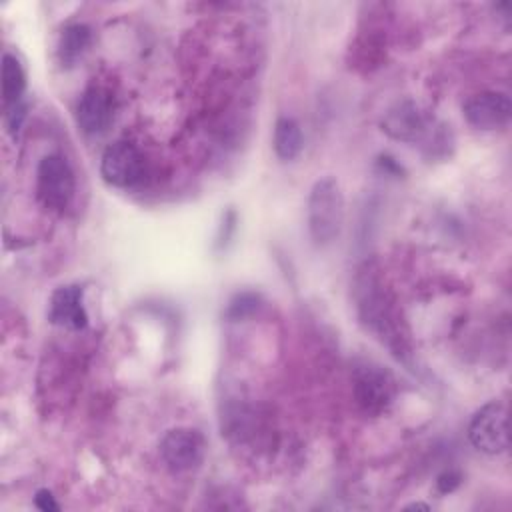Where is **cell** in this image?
Here are the masks:
<instances>
[{"mask_svg":"<svg viewBox=\"0 0 512 512\" xmlns=\"http://www.w3.org/2000/svg\"><path fill=\"white\" fill-rule=\"evenodd\" d=\"M352 290L362 326L386 346L398 362H408L412 356L410 332L380 266L376 262H364L356 272Z\"/></svg>","mask_w":512,"mask_h":512,"instance_id":"1","label":"cell"},{"mask_svg":"<svg viewBox=\"0 0 512 512\" xmlns=\"http://www.w3.org/2000/svg\"><path fill=\"white\" fill-rule=\"evenodd\" d=\"M306 222L314 244H332L344 228V194L336 178L324 176L310 188L306 202Z\"/></svg>","mask_w":512,"mask_h":512,"instance_id":"2","label":"cell"},{"mask_svg":"<svg viewBox=\"0 0 512 512\" xmlns=\"http://www.w3.org/2000/svg\"><path fill=\"white\" fill-rule=\"evenodd\" d=\"M76 192V180L70 164L60 154H48L40 160L36 170V196L40 204L62 214Z\"/></svg>","mask_w":512,"mask_h":512,"instance_id":"3","label":"cell"},{"mask_svg":"<svg viewBox=\"0 0 512 512\" xmlns=\"http://www.w3.org/2000/svg\"><path fill=\"white\" fill-rule=\"evenodd\" d=\"M352 390L358 408L366 416L384 414L396 394V382L388 370L378 364H360L352 376Z\"/></svg>","mask_w":512,"mask_h":512,"instance_id":"4","label":"cell"},{"mask_svg":"<svg viewBox=\"0 0 512 512\" xmlns=\"http://www.w3.org/2000/svg\"><path fill=\"white\" fill-rule=\"evenodd\" d=\"M468 438L478 452L496 456L508 448V410L504 402L484 404L470 420Z\"/></svg>","mask_w":512,"mask_h":512,"instance_id":"5","label":"cell"},{"mask_svg":"<svg viewBox=\"0 0 512 512\" xmlns=\"http://www.w3.org/2000/svg\"><path fill=\"white\" fill-rule=\"evenodd\" d=\"M100 174L110 186L132 188L144 176V156L134 144L118 140L104 150L100 160Z\"/></svg>","mask_w":512,"mask_h":512,"instance_id":"6","label":"cell"},{"mask_svg":"<svg viewBox=\"0 0 512 512\" xmlns=\"http://www.w3.org/2000/svg\"><path fill=\"white\" fill-rule=\"evenodd\" d=\"M206 440L194 428H172L160 440V456L172 472H190L204 460Z\"/></svg>","mask_w":512,"mask_h":512,"instance_id":"7","label":"cell"},{"mask_svg":"<svg viewBox=\"0 0 512 512\" xmlns=\"http://www.w3.org/2000/svg\"><path fill=\"white\" fill-rule=\"evenodd\" d=\"M462 112L470 126L478 130H496L508 124L512 104L504 92H480L464 102Z\"/></svg>","mask_w":512,"mask_h":512,"instance_id":"8","label":"cell"},{"mask_svg":"<svg viewBox=\"0 0 512 512\" xmlns=\"http://www.w3.org/2000/svg\"><path fill=\"white\" fill-rule=\"evenodd\" d=\"M380 126H382V132H386L390 138L402 140V142H416L428 130L424 114L410 100H404V102H398L396 106H392L384 114Z\"/></svg>","mask_w":512,"mask_h":512,"instance_id":"9","label":"cell"},{"mask_svg":"<svg viewBox=\"0 0 512 512\" xmlns=\"http://www.w3.org/2000/svg\"><path fill=\"white\" fill-rule=\"evenodd\" d=\"M114 116L112 96L104 88H88L78 106H76V122L84 134H100L104 132Z\"/></svg>","mask_w":512,"mask_h":512,"instance_id":"10","label":"cell"},{"mask_svg":"<svg viewBox=\"0 0 512 512\" xmlns=\"http://www.w3.org/2000/svg\"><path fill=\"white\" fill-rule=\"evenodd\" d=\"M48 320L62 328H84L88 324V314L82 304V288L74 284L56 288L50 296Z\"/></svg>","mask_w":512,"mask_h":512,"instance_id":"11","label":"cell"},{"mask_svg":"<svg viewBox=\"0 0 512 512\" xmlns=\"http://www.w3.org/2000/svg\"><path fill=\"white\" fill-rule=\"evenodd\" d=\"M302 130L294 118L280 116L274 124L272 146L280 160H294L302 152Z\"/></svg>","mask_w":512,"mask_h":512,"instance_id":"12","label":"cell"},{"mask_svg":"<svg viewBox=\"0 0 512 512\" xmlns=\"http://www.w3.org/2000/svg\"><path fill=\"white\" fill-rule=\"evenodd\" d=\"M90 44V28L86 24H68L58 40V58L62 64H74Z\"/></svg>","mask_w":512,"mask_h":512,"instance_id":"13","label":"cell"},{"mask_svg":"<svg viewBox=\"0 0 512 512\" xmlns=\"http://www.w3.org/2000/svg\"><path fill=\"white\" fill-rule=\"evenodd\" d=\"M26 90V74L16 56H2V98L6 106L20 104V98Z\"/></svg>","mask_w":512,"mask_h":512,"instance_id":"14","label":"cell"},{"mask_svg":"<svg viewBox=\"0 0 512 512\" xmlns=\"http://www.w3.org/2000/svg\"><path fill=\"white\" fill-rule=\"evenodd\" d=\"M460 484V474L454 472V470H448V472H442L436 480V486H438V492L440 494H450L458 488Z\"/></svg>","mask_w":512,"mask_h":512,"instance_id":"15","label":"cell"},{"mask_svg":"<svg viewBox=\"0 0 512 512\" xmlns=\"http://www.w3.org/2000/svg\"><path fill=\"white\" fill-rule=\"evenodd\" d=\"M34 504H36V508H40V510H44V512H56V510H60V506H58V502L54 500L52 492L46 490V488H42V490L36 492Z\"/></svg>","mask_w":512,"mask_h":512,"instance_id":"16","label":"cell"},{"mask_svg":"<svg viewBox=\"0 0 512 512\" xmlns=\"http://www.w3.org/2000/svg\"><path fill=\"white\" fill-rule=\"evenodd\" d=\"M24 116H26V108H24L22 104L10 106V110H8V116H6V120H8V130H10L12 134L20 130V126H22V120H24Z\"/></svg>","mask_w":512,"mask_h":512,"instance_id":"17","label":"cell"},{"mask_svg":"<svg viewBox=\"0 0 512 512\" xmlns=\"http://www.w3.org/2000/svg\"><path fill=\"white\" fill-rule=\"evenodd\" d=\"M406 510H430L428 504H420V502H414V504H408Z\"/></svg>","mask_w":512,"mask_h":512,"instance_id":"18","label":"cell"}]
</instances>
